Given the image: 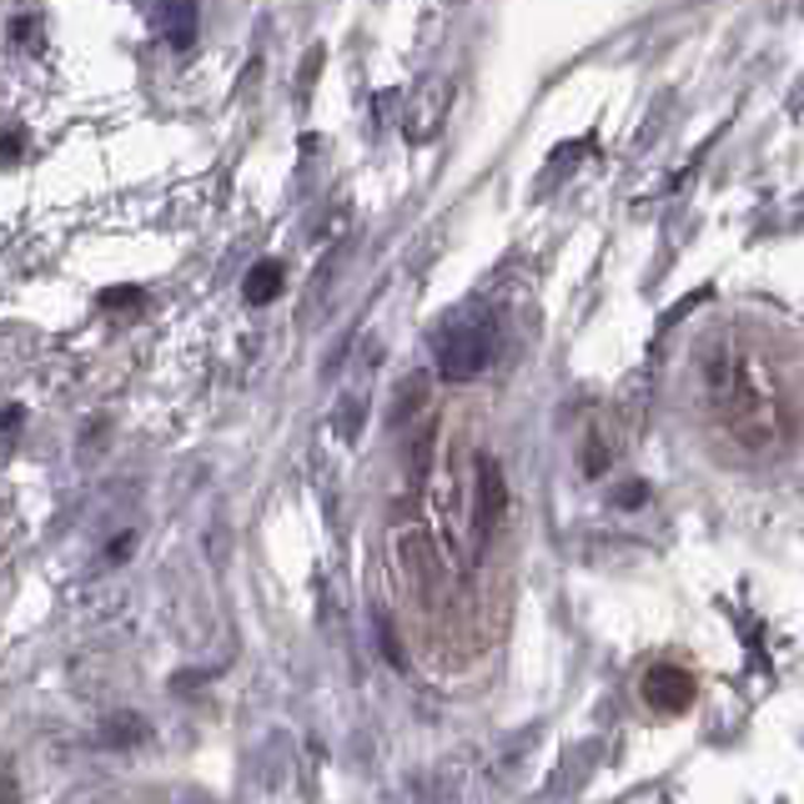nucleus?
Instances as JSON below:
<instances>
[{
	"label": "nucleus",
	"instance_id": "f257e3e1",
	"mask_svg": "<svg viewBox=\"0 0 804 804\" xmlns=\"http://www.w3.org/2000/svg\"><path fill=\"white\" fill-rule=\"evenodd\" d=\"M493 352V327L488 322H453L433 338V362L447 382H473L488 368Z\"/></svg>",
	"mask_w": 804,
	"mask_h": 804
},
{
	"label": "nucleus",
	"instance_id": "0eeeda50",
	"mask_svg": "<svg viewBox=\"0 0 804 804\" xmlns=\"http://www.w3.org/2000/svg\"><path fill=\"white\" fill-rule=\"evenodd\" d=\"M131 544H136V538H131V533H121L116 544H111V548H106V558H121V554H131Z\"/></svg>",
	"mask_w": 804,
	"mask_h": 804
},
{
	"label": "nucleus",
	"instance_id": "20e7f679",
	"mask_svg": "<svg viewBox=\"0 0 804 804\" xmlns=\"http://www.w3.org/2000/svg\"><path fill=\"white\" fill-rule=\"evenodd\" d=\"M162 21H166V41H172V51H192L196 25H202L196 0H162Z\"/></svg>",
	"mask_w": 804,
	"mask_h": 804
},
{
	"label": "nucleus",
	"instance_id": "7ed1b4c3",
	"mask_svg": "<svg viewBox=\"0 0 804 804\" xmlns=\"http://www.w3.org/2000/svg\"><path fill=\"white\" fill-rule=\"evenodd\" d=\"M503 508H508V488H503V473L493 457H478V544H488L493 528H498Z\"/></svg>",
	"mask_w": 804,
	"mask_h": 804
},
{
	"label": "nucleus",
	"instance_id": "423d86ee",
	"mask_svg": "<svg viewBox=\"0 0 804 804\" xmlns=\"http://www.w3.org/2000/svg\"><path fill=\"white\" fill-rule=\"evenodd\" d=\"M623 488H629V493H619V503H623V508H639V503H643V483H623Z\"/></svg>",
	"mask_w": 804,
	"mask_h": 804
},
{
	"label": "nucleus",
	"instance_id": "f03ea898",
	"mask_svg": "<svg viewBox=\"0 0 804 804\" xmlns=\"http://www.w3.org/2000/svg\"><path fill=\"white\" fill-rule=\"evenodd\" d=\"M643 699L659 714H684L694 704V674L679 669V663H653L649 674H643Z\"/></svg>",
	"mask_w": 804,
	"mask_h": 804
},
{
	"label": "nucleus",
	"instance_id": "39448f33",
	"mask_svg": "<svg viewBox=\"0 0 804 804\" xmlns=\"http://www.w3.org/2000/svg\"><path fill=\"white\" fill-rule=\"evenodd\" d=\"M282 287H287V267L277 257H267V261H257L247 272V302L251 307H267V302H277L282 297Z\"/></svg>",
	"mask_w": 804,
	"mask_h": 804
}]
</instances>
